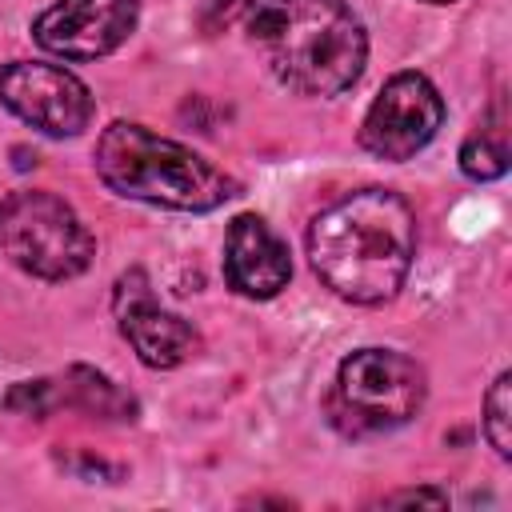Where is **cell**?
Masks as SVG:
<instances>
[{"label": "cell", "mask_w": 512, "mask_h": 512, "mask_svg": "<svg viewBox=\"0 0 512 512\" xmlns=\"http://www.w3.org/2000/svg\"><path fill=\"white\" fill-rule=\"evenodd\" d=\"M416 256V216L388 188H360L308 224L312 272L352 304H384L400 292Z\"/></svg>", "instance_id": "obj_1"}, {"label": "cell", "mask_w": 512, "mask_h": 512, "mask_svg": "<svg viewBox=\"0 0 512 512\" xmlns=\"http://www.w3.org/2000/svg\"><path fill=\"white\" fill-rule=\"evenodd\" d=\"M248 40L268 72L300 96L348 92L368 60V36L344 0H260Z\"/></svg>", "instance_id": "obj_2"}, {"label": "cell", "mask_w": 512, "mask_h": 512, "mask_svg": "<svg viewBox=\"0 0 512 512\" xmlns=\"http://www.w3.org/2000/svg\"><path fill=\"white\" fill-rule=\"evenodd\" d=\"M96 176L116 196L176 212H208L236 196V180L208 164L200 152L164 140L132 120H116L100 132Z\"/></svg>", "instance_id": "obj_3"}, {"label": "cell", "mask_w": 512, "mask_h": 512, "mask_svg": "<svg viewBox=\"0 0 512 512\" xmlns=\"http://www.w3.org/2000/svg\"><path fill=\"white\" fill-rule=\"evenodd\" d=\"M0 252L40 280H72L92 264L96 240L52 192H12L0 200Z\"/></svg>", "instance_id": "obj_4"}, {"label": "cell", "mask_w": 512, "mask_h": 512, "mask_svg": "<svg viewBox=\"0 0 512 512\" xmlns=\"http://www.w3.org/2000/svg\"><path fill=\"white\" fill-rule=\"evenodd\" d=\"M424 408V368L396 348H360L336 372L332 412L348 432H388Z\"/></svg>", "instance_id": "obj_5"}, {"label": "cell", "mask_w": 512, "mask_h": 512, "mask_svg": "<svg viewBox=\"0 0 512 512\" xmlns=\"http://www.w3.org/2000/svg\"><path fill=\"white\" fill-rule=\"evenodd\" d=\"M444 124V100L424 72H396L360 124V144L380 160H412Z\"/></svg>", "instance_id": "obj_6"}, {"label": "cell", "mask_w": 512, "mask_h": 512, "mask_svg": "<svg viewBox=\"0 0 512 512\" xmlns=\"http://www.w3.org/2000/svg\"><path fill=\"white\" fill-rule=\"evenodd\" d=\"M0 104L44 136H76L92 120V92L64 68L12 60L0 72Z\"/></svg>", "instance_id": "obj_7"}, {"label": "cell", "mask_w": 512, "mask_h": 512, "mask_svg": "<svg viewBox=\"0 0 512 512\" xmlns=\"http://www.w3.org/2000/svg\"><path fill=\"white\" fill-rule=\"evenodd\" d=\"M140 16V0H56L36 16L32 36L64 60H96L120 48Z\"/></svg>", "instance_id": "obj_8"}, {"label": "cell", "mask_w": 512, "mask_h": 512, "mask_svg": "<svg viewBox=\"0 0 512 512\" xmlns=\"http://www.w3.org/2000/svg\"><path fill=\"white\" fill-rule=\"evenodd\" d=\"M116 316H120L124 340L132 344V352L148 368H176L188 356H196V348H200L196 328L152 300L144 272H128L120 280V288H116Z\"/></svg>", "instance_id": "obj_9"}, {"label": "cell", "mask_w": 512, "mask_h": 512, "mask_svg": "<svg viewBox=\"0 0 512 512\" xmlns=\"http://www.w3.org/2000/svg\"><path fill=\"white\" fill-rule=\"evenodd\" d=\"M224 276L240 296H252V300L276 296L292 276L284 240L260 216L240 212L224 236Z\"/></svg>", "instance_id": "obj_10"}, {"label": "cell", "mask_w": 512, "mask_h": 512, "mask_svg": "<svg viewBox=\"0 0 512 512\" xmlns=\"http://www.w3.org/2000/svg\"><path fill=\"white\" fill-rule=\"evenodd\" d=\"M60 404L84 408L100 420H132L136 416V400L92 368H68V376L60 384Z\"/></svg>", "instance_id": "obj_11"}, {"label": "cell", "mask_w": 512, "mask_h": 512, "mask_svg": "<svg viewBox=\"0 0 512 512\" xmlns=\"http://www.w3.org/2000/svg\"><path fill=\"white\" fill-rule=\"evenodd\" d=\"M460 168L468 180H496L508 172V128L504 112L496 108L460 148Z\"/></svg>", "instance_id": "obj_12"}, {"label": "cell", "mask_w": 512, "mask_h": 512, "mask_svg": "<svg viewBox=\"0 0 512 512\" xmlns=\"http://www.w3.org/2000/svg\"><path fill=\"white\" fill-rule=\"evenodd\" d=\"M508 420H512V376L500 372L496 384H492L488 396H484V432H488V440H492V448H496L500 460L512 456V432H508Z\"/></svg>", "instance_id": "obj_13"}, {"label": "cell", "mask_w": 512, "mask_h": 512, "mask_svg": "<svg viewBox=\"0 0 512 512\" xmlns=\"http://www.w3.org/2000/svg\"><path fill=\"white\" fill-rule=\"evenodd\" d=\"M8 412H24V416H48L52 408H60V384L56 380H24L4 396Z\"/></svg>", "instance_id": "obj_14"}, {"label": "cell", "mask_w": 512, "mask_h": 512, "mask_svg": "<svg viewBox=\"0 0 512 512\" xmlns=\"http://www.w3.org/2000/svg\"><path fill=\"white\" fill-rule=\"evenodd\" d=\"M384 504H388V508H392V504H428V508H444L448 496H444L440 488H404V492L384 496Z\"/></svg>", "instance_id": "obj_15"}, {"label": "cell", "mask_w": 512, "mask_h": 512, "mask_svg": "<svg viewBox=\"0 0 512 512\" xmlns=\"http://www.w3.org/2000/svg\"><path fill=\"white\" fill-rule=\"evenodd\" d=\"M236 4H240V0H212V16H228Z\"/></svg>", "instance_id": "obj_16"}, {"label": "cell", "mask_w": 512, "mask_h": 512, "mask_svg": "<svg viewBox=\"0 0 512 512\" xmlns=\"http://www.w3.org/2000/svg\"><path fill=\"white\" fill-rule=\"evenodd\" d=\"M424 4H452V0H424Z\"/></svg>", "instance_id": "obj_17"}]
</instances>
